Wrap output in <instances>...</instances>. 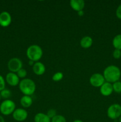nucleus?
Returning <instances> with one entry per match:
<instances>
[{"instance_id":"1","label":"nucleus","mask_w":121,"mask_h":122,"mask_svg":"<svg viewBox=\"0 0 121 122\" xmlns=\"http://www.w3.org/2000/svg\"><path fill=\"white\" fill-rule=\"evenodd\" d=\"M103 76L106 82L113 83L119 81L121 77V69L115 65H110L104 69Z\"/></svg>"},{"instance_id":"2","label":"nucleus","mask_w":121,"mask_h":122,"mask_svg":"<svg viewBox=\"0 0 121 122\" xmlns=\"http://www.w3.org/2000/svg\"><path fill=\"white\" fill-rule=\"evenodd\" d=\"M19 86L21 92L24 95L28 96L33 95L36 89V86L34 81L28 78H25L20 81Z\"/></svg>"},{"instance_id":"3","label":"nucleus","mask_w":121,"mask_h":122,"mask_svg":"<svg viewBox=\"0 0 121 122\" xmlns=\"http://www.w3.org/2000/svg\"><path fill=\"white\" fill-rule=\"evenodd\" d=\"M26 56L30 61L35 63L39 61L43 56L42 48L37 45H30L27 48Z\"/></svg>"},{"instance_id":"4","label":"nucleus","mask_w":121,"mask_h":122,"mask_svg":"<svg viewBox=\"0 0 121 122\" xmlns=\"http://www.w3.org/2000/svg\"><path fill=\"white\" fill-rule=\"evenodd\" d=\"M15 104L12 100H5L0 105V112L4 116H9L12 114L15 108Z\"/></svg>"},{"instance_id":"5","label":"nucleus","mask_w":121,"mask_h":122,"mask_svg":"<svg viewBox=\"0 0 121 122\" xmlns=\"http://www.w3.org/2000/svg\"><path fill=\"white\" fill-rule=\"evenodd\" d=\"M107 116L112 120H116L121 116V106L119 104L110 105L107 110Z\"/></svg>"},{"instance_id":"6","label":"nucleus","mask_w":121,"mask_h":122,"mask_svg":"<svg viewBox=\"0 0 121 122\" xmlns=\"http://www.w3.org/2000/svg\"><path fill=\"white\" fill-rule=\"evenodd\" d=\"M7 66L10 72L16 73L20 69L23 68V63L20 58L13 57L8 61Z\"/></svg>"},{"instance_id":"7","label":"nucleus","mask_w":121,"mask_h":122,"mask_svg":"<svg viewBox=\"0 0 121 122\" xmlns=\"http://www.w3.org/2000/svg\"><path fill=\"white\" fill-rule=\"evenodd\" d=\"M90 84L91 86L95 88H100L101 86L106 82L104 77L102 74L98 73H94L93 75H91L90 77L89 80Z\"/></svg>"},{"instance_id":"8","label":"nucleus","mask_w":121,"mask_h":122,"mask_svg":"<svg viewBox=\"0 0 121 122\" xmlns=\"http://www.w3.org/2000/svg\"><path fill=\"white\" fill-rule=\"evenodd\" d=\"M13 117L15 121L21 122H24L27 119L28 113L25 109L23 108H16L12 114Z\"/></svg>"},{"instance_id":"9","label":"nucleus","mask_w":121,"mask_h":122,"mask_svg":"<svg viewBox=\"0 0 121 122\" xmlns=\"http://www.w3.org/2000/svg\"><path fill=\"white\" fill-rule=\"evenodd\" d=\"M5 81L9 85L11 86H16L20 83V78L15 73L9 72L7 74L5 77Z\"/></svg>"},{"instance_id":"10","label":"nucleus","mask_w":121,"mask_h":122,"mask_svg":"<svg viewBox=\"0 0 121 122\" xmlns=\"http://www.w3.org/2000/svg\"><path fill=\"white\" fill-rule=\"evenodd\" d=\"M11 15L8 12L2 11L0 13V26L7 27L11 25Z\"/></svg>"},{"instance_id":"11","label":"nucleus","mask_w":121,"mask_h":122,"mask_svg":"<svg viewBox=\"0 0 121 122\" xmlns=\"http://www.w3.org/2000/svg\"><path fill=\"white\" fill-rule=\"evenodd\" d=\"M100 94L104 97H109L111 95L113 92V90L112 83L109 82H105L100 88Z\"/></svg>"},{"instance_id":"12","label":"nucleus","mask_w":121,"mask_h":122,"mask_svg":"<svg viewBox=\"0 0 121 122\" xmlns=\"http://www.w3.org/2000/svg\"><path fill=\"white\" fill-rule=\"evenodd\" d=\"M32 70L35 75L37 76H41L43 75L46 71V67L42 63L37 61L34 63L32 67Z\"/></svg>"},{"instance_id":"13","label":"nucleus","mask_w":121,"mask_h":122,"mask_svg":"<svg viewBox=\"0 0 121 122\" xmlns=\"http://www.w3.org/2000/svg\"><path fill=\"white\" fill-rule=\"evenodd\" d=\"M70 4L71 8L77 12L83 10L85 7V2L83 0H71Z\"/></svg>"},{"instance_id":"14","label":"nucleus","mask_w":121,"mask_h":122,"mask_svg":"<svg viewBox=\"0 0 121 122\" xmlns=\"http://www.w3.org/2000/svg\"><path fill=\"white\" fill-rule=\"evenodd\" d=\"M93 43L92 38L89 36H85L81 38L80 41V45L83 48L88 49L91 47Z\"/></svg>"},{"instance_id":"15","label":"nucleus","mask_w":121,"mask_h":122,"mask_svg":"<svg viewBox=\"0 0 121 122\" xmlns=\"http://www.w3.org/2000/svg\"><path fill=\"white\" fill-rule=\"evenodd\" d=\"M20 104L23 108H28L33 104V99L31 96L23 95L20 99Z\"/></svg>"},{"instance_id":"16","label":"nucleus","mask_w":121,"mask_h":122,"mask_svg":"<svg viewBox=\"0 0 121 122\" xmlns=\"http://www.w3.org/2000/svg\"><path fill=\"white\" fill-rule=\"evenodd\" d=\"M34 122H51V119L43 113H38L34 116Z\"/></svg>"},{"instance_id":"17","label":"nucleus","mask_w":121,"mask_h":122,"mask_svg":"<svg viewBox=\"0 0 121 122\" xmlns=\"http://www.w3.org/2000/svg\"><path fill=\"white\" fill-rule=\"evenodd\" d=\"M112 45L115 49L121 50V34L115 36L112 40Z\"/></svg>"},{"instance_id":"18","label":"nucleus","mask_w":121,"mask_h":122,"mask_svg":"<svg viewBox=\"0 0 121 122\" xmlns=\"http://www.w3.org/2000/svg\"><path fill=\"white\" fill-rule=\"evenodd\" d=\"M0 95L2 98L5 99V100H8L11 95V92L9 89L5 88L4 89L0 92Z\"/></svg>"},{"instance_id":"19","label":"nucleus","mask_w":121,"mask_h":122,"mask_svg":"<svg viewBox=\"0 0 121 122\" xmlns=\"http://www.w3.org/2000/svg\"><path fill=\"white\" fill-rule=\"evenodd\" d=\"M113 90V92L117 93V94H121V81H117L115 83H112Z\"/></svg>"},{"instance_id":"20","label":"nucleus","mask_w":121,"mask_h":122,"mask_svg":"<svg viewBox=\"0 0 121 122\" xmlns=\"http://www.w3.org/2000/svg\"><path fill=\"white\" fill-rule=\"evenodd\" d=\"M51 122H66V120L64 116L56 114L51 119Z\"/></svg>"},{"instance_id":"21","label":"nucleus","mask_w":121,"mask_h":122,"mask_svg":"<svg viewBox=\"0 0 121 122\" xmlns=\"http://www.w3.org/2000/svg\"><path fill=\"white\" fill-rule=\"evenodd\" d=\"M63 77H64V75L60 71H58L52 76V79L54 82H59L62 79Z\"/></svg>"},{"instance_id":"22","label":"nucleus","mask_w":121,"mask_h":122,"mask_svg":"<svg viewBox=\"0 0 121 122\" xmlns=\"http://www.w3.org/2000/svg\"><path fill=\"white\" fill-rule=\"evenodd\" d=\"M16 74L17 75L18 77L19 78H21L22 79H24L26 78V77L27 75V70L25 69H23V68H21V69L19 70L16 73Z\"/></svg>"},{"instance_id":"23","label":"nucleus","mask_w":121,"mask_h":122,"mask_svg":"<svg viewBox=\"0 0 121 122\" xmlns=\"http://www.w3.org/2000/svg\"><path fill=\"white\" fill-rule=\"evenodd\" d=\"M113 57L115 59L118 60L121 58V50H117V49H115L114 51H113Z\"/></svg>"},{"instance_id":"24","label":"nucleus","mask_w":121,"mask_h":122,"mask_svg":"<svg viewBox=\"0 0 121 122\" xmlns=\"http://www.w3.org/2000/svg\"><path fill=\"white\" fill-rule=\"evenodd\" d=\"M47 116L50 118L51 119H52V118L54 117L56 115V111L55 109H50L49 110L48 112L46 113Z\"/></svg>"},{"instance_id":"25","label":"nucleus","mask_w":121,"mask_h":122,"mask_svg":"<svg viewBox=\"0 0 121 122\" xmlns=\"http://www.w3.org/2000/svg\"><path fill=\"white\" fill-rule=\"evenodd\" d=\"M5 88V81L3 76L0 75V92Z\"/></svg>"},{"instance_id":"26","label":"nucleus","mask_w":121,"mask_h":122,"mask_svg":"<svg viewBox=\"0 0 121 122\" xmlns=\"http://www.w3.org/2000/svg\"><path fill=\"white\" fill-rule=\"evenodd\" d=\"M116 15L117 17V18H118L119 19L121 20V4L120 5H119L117 8H116Z\"/></svg>"},{"instance_id":"27","label":"nucleus","mask_w":121,"mask_h":122,"mask_svg":"<svg viewBox=\"0 0 121 122\" xmlns=\"http://www.w3.org/2000/svg\"><path fill=\"white\" fill-rule=\"evenodd\" d=\"M78 13V15H79V16H83V15H84V11L82 10V11H79L77 12Z\"/></svg>"},{"instance_id":"28","label":"nucleus","mask_w":121,"mask_h":122,"mask_svg":"<svg viewBox=\"0 0 121 122\" xmlns=\"http://www.w3.org/2000/svg\"><path fill=\"white\" fill-rule=\"evenodd\" d=\"M0 122H5V120L2 116L0 115Z\"/></svg>"},{"instance_id":"29","label":"nucleus","mask_w":121,"mask_h":122,"mask_svg":"<svg viewBox=\"0 0 121 122\" xmlns=\"http://www.w3.org/2000/svg\"><path fill=\"white\" fill-rule=\"evenodd\" d=\"M72 122H83L82 120H79V119H77V120H75L74 121H73Z\"/></svg>"},{"instance_id":"30","label":"nucleus","mask_w":121,"mask_h":122,"mask_svg":"<svg viewBox=\"0 0 121 122\" xmlns=\"http://www.w3.org/2000/svg\"><path fill=\"white\" fill-rule=\"evenodd\" d=\"M119 122H121V116L119 118Z\"/></svg>"},{"instance_id":"31","label":"nucleus","mask_w":121,"mask_h":122,"mask_svg":"<svg viewBox=\"0 0 121 122\" xmlns=\"http://www.w3.org/2000/svg\"><path fill=\"white\" fill-rule=\"evenodd\" d=\"M1 95H0V100H1Z\"/></svg>"}]
</instances>
